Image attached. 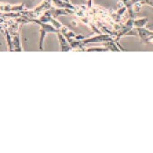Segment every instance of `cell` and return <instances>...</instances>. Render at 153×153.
<instances>
[{"mask_svg": "<svg viewBox=\"0 0 153 153\" xmlns=\"http://www.w3.org/2000/svg\"><path fill=\"white\" fill-rule=\"evenodd\" d=\"M141 0H131V4H136V3H138V2H140Z\"/></svg>", "mask_w": 153, "mask_h": 153, "instance_id": "3", "label": "cell"}, {"mask_svg": "<svg viewBox=\"0 0 153 153\" xmlns=\"http://www.w3.org/2000/svg\"><path fill=\"white\" fill-rule=\"evenodd\" d=\"M140 2L142 4H147L153 7V0H141Z\"/></svg>", "mask_w": 153, "mask_h": 153, "instance_id": "2", "label": "cell"}, {"mask_svg": "<svg viewBox=\"0 0 153 153\" xmlns=\"http://www.w3.org/2000/svg\"><path fill=\"white\" fill-rule=\"evenodd\" d=\"M66 2H69V0H65Z\"/></svg>", "mask_w": 153, "mask_h": 153, "instance_id": "4", "label": "cell"}, {"mask_svg": "<svg viewBox=\"0 0 153 153\" xmlns=\"http://www.w3.org/2000/svg\"><path fill=\"white\" fill-rule=\"evenodd\" d=\"M147 19H140V20H137V21H135L134 22V24L137 25V26H143L145 24H146V22H147Z\"/></svg>", "mask_w": 153, "mask_h": 153, "instance_id": "1", "label": "cell"}]
</instances>
